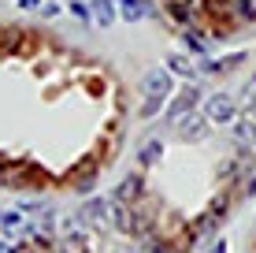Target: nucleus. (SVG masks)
Segmentation results:
<instances>
[{
	"instance_id": "f257e3e1",
	"label": "nucleus",
	"mask_w": 256,
	"mask_h": 253,
	"mask_svg": "<svg viewBox=\"0 0 256 253\" xmlns=\"http://www.w3.org/2000/svg\"><path fill=\"white\" fill-rule=\"evenodd\" d=\"M174 90V75L167 71V67H156V71H148L141 78V93H145V101H167Z\"/></svg>"
},
{
	"instance_id": "f03ea898",
	"label": "nucleus",
	"mask_w": 256,
	"mask_h": 253,
	"mask_svg": "<svg viewBox=\"0 0 256 253\" xmlns=\"http://www.w3.org/2000/svg\"><path fill=\"white\" fill-rule=\"evenodd\" d=\"M197 104H200V90H193V86H186V90H178V93H174V101H167V112H164V119L178 123L182 116L197 112Z\"/></svg>"
},
{
	"instance_id": "7ed1b4c3",
	"label": "nucleus",
	"mask_w": 256,
	"mask_h": 253,
	"mask_svg": "<svg viewBox=\"0 0 256 253\" xmlns=\"http://www.w3.org/2000/svg\"><path fill=\"white\" fill-rule=\"evenodd\" d=\"M204 116H208V123H234L238 119V104L226 97V93H216V97H212L208 104H204Z\"/></svg>"
},
{
	"instance_id": "20e7f679",
	"label": "nucleus",
	"mask_w": 256,
	"mask_h": 253,
	"mask_svg": "<svg viewBox=\"0 0 256 253\" xmlns=\"http://www.w3.org/2000/svg\"><path fill=\"white\" fill-rule=\"evenodd\" d=\"M230 138L242 149H249V153H256V119L252 116H242V119H234L230 123Z\"/></svg>"
},
{
	"instance_id": "39448f33",
	"label": "nucleus",
	"mask_w": 256,
	"mask_h": 253,
	"mask_svg": "<svg viewBox=\"0 0 256 253\" xmlns=\"http://www.w3.org/2000/svg\"><path fill=\"white\" fill-rule=\"evenodd\" d=\"M174 127H178V138H186V142H197V138L208 134L212 123H208V116H197V112H190V116H182Z\"/></svg>"
},
{
	"instance_id": "423d86ee",
	"label": "nucleus",
	"mask_w": 256,
	"mask_h": 253,
	"mask_svg": "<svg viewBox=\"0 0 256 253\" xmlns=\"http://www.w3.org/2000/svg\"><path fill=\"white\" fill-rule=\"evenodd\" d=\"M145 194V182H141V175H126L116 186V201H138V197Z\"/></svg>"
},
{
	"instance_id": "0eeeda50",
	"label": "nucleus",
	"mask_w": 256,
	"mask_h": 253,
	"mask_svg": "<svg viewBox=\"0 0 256 253\" xmlns=\"http://www.w3.org/2000/svg\"><path fill=\"white\" fill-rule=\"evenodd\" d=\"M82 220L96 223V227H108V220H112V205H108V201H90V205L82 208Z\"/></svg>"
},
{
	"instance_id": "6e6552de",
	"label": "nucleus",
	"mask_w": 256,
	"mask_h": 253,
	"mask_svg": "<svg viewBox=\"0 0 256 253\" xmlns=\"http://www.w3.org/2000/svg\"><path fill=\"white\" fill-rule=\"evenodd\" d=\"M119 15L126 23H138V19L148 15V4H145V0H119Z\"/></svg>"
},
{
	"instance_id": "1a4fd4ad",
	"label": "nucleus",
	"mask_w": 256,
	"mask_h": 253,
	"mask_svg": "<svg viewBox=\"0 0 256 253\" xmlns=\"http://www.w3.org/2000/svg\"><path fill=\"white\" fill-rule=\"evenodd\" d=\"M167 15H171V19H178L182 26H190L197 12L190 8V0H167Z\"/></svg>"
},
{
	"instance_id": "9d476101",
	"label": "nucleus",
	"mask_w": 256,
	"mask_h": 253,
	"mask_svg": "<svg viewBox=\"0 0 256 253\" xmlns=\"http://www.w3.org/2000/svg\"><path fill=\"white\" fill-rule=\"evenodd\" d=\"M167 71L178 75V78H193V75H197V67L190 64V56H171V60H167Z\"/></svg>"
},
{
	"instance_id": "9b49d317",
	"label": "nucleus",
	"mask_w": 256,
	"mask_h": 253,
	"mask_svg": "<svg viewBox=\"0 0 256 253\" xmlns=\"http://www.w3.org/2000/svg\"><path fill=\"white\" fill-rule=\"evenodd\" d=\"M0 227L8 234H22L26 231V216L22 212H0Z\"/></svg>"
},
{
	"instance_id": "f8f14e48",
	"label": "nucleus",
	"mask_w": 256,
	"mask_h": 253,
	"mask_svg": "<svg viewBox=\"0 0 256 253\" xmlns=\"http://www.w3.org/2000/svg\"><path fill=\"white\" fill-rule=\"evenodd\" d=\"M93 15L100 26H112V19H116V12H112V0H96L93 4Z\"/></svg>"
},
{
	"instance_id": "ddd939ff",
	"label": "nucleus",
	"mask_w": 256,
	"mask_h": 253,
	"mask_svg": "<svg viewBox=\"0 0 256 253\" xmlns=\"http://www.w3.org/2000/svg\"><path fill=\"white\" fill-rule=\"evenodd\" d=\"M60 249H64V253H86V242H82V234H78V231H70V234H64Z\"/></svg>"
},
{
	"instance_id": "4468645a",
	"label": "nucleus",
	"mask_w": 256,
	"mask_h": 253,
	"mask_svg": "<svg viewBox=\"0 0 256 253\" xmlns=\"http://www.w3.org/2000/svg\"><path fill=\"white\" fill-rule=\"evenodd\" d=\"M208 212L216 216V220H223V216L230 212V197H226V194H216V197H212V205H208Z\"/></svg>"
},
{
	"instance_id": "2eb2a0df",
	"label": "nucleus",
	"mask_w": 256,
	"mask_h": 253,
	"mask_svg": "<svg viewBox=\"0 0 256 253\" xmlns=\"http://www.w3.org/2000/svg\"><path fill=\"white\" fill-rule=\"evenodd\" d=\"M160 149H164L160 142H148L145 153H141V164H156V160H160Z\"/></svg>"
},
{
	"instance_id": "dca6fc26",
	"label": "nucleus",
	"mask_w": 256,
	"mask_h": 253,
	"mask_svg": "<svg viewBox=\"0 0 256 253\" xmlns=\"http://www.w3.org/2000/svg\"><path fill=\"white\" fill-rule=\"evenodd\" d=\"M238 15H242V19H256V0H238Z\"/></svg>"
},
{
	"instance_id": "f3484780",
	"label": "nucleus",
	"mask_w": 256,
	"mask_h": 253,
	"mask_svg": "<svg viewBox=\"0 0 256 253\" xmlns=\"http://www.w3.org/2000/svg\"><path fill=\"white\" fill-rule=\"evenodd\" d=\"M186 45H190L193 52H204V49H208V41L200 38V34H186Z\"/></svg>"
},
{
	"instance_id": "a211bd4d",
	"label": "nucleus",
	"mask_w": 256,
	"mask_h": 253,
	"mask_svg": "<svg viewBox=\"0 0 256 253\" xmlns=\"http://www.w3.org/2000/svg\"><path fill=\"white\" fill-rule=\"evenodd\" d=\"M160 108H164V101H145V104H141V116L148 119V116H156Z\"/></svg>"
},
{
	"instance_id": "6ab92c4d",
	"label": "nucleus",
	"mask_w": 256,
	"mask_h": 253,
	"mask_svg": "<svg viewBox=\"0 0 256 253\" xmlns=\"http://www.w3.org/2000/svg\"><path fill=\"white\" fill-rule=\"evenodd\" d=\"M70 15H74V19H90V8L78 4V0H70Z\"/></svg>"
},
{
	"instance_id": "aec40b11",
	"label": "nucleus",
	"mask_w": 256,
	"mask_h": 253,
	"mask_svg": "<svg viewBox=\"0 0 256 253\" xmlns=\"http://www.w3.org/2000/svg\"><path fill=\"white\" fill-rule=\"evenodd\" d=\"M226 8H230V0H208V12H226Z\"/></svg>"
},
{
	"instance_id": "412c9836",
	"label": "nucleus",
	"mask_w": 256,
	"mask_h": 253,
	"mask_svg": "<svg viewBox=\"0 0 256 253\" xmlns=\"http://www.w3.org/2000/svg\"><path fill=\"white\" fill-rule=\"evenodd\" d=\"M8 253H38V246H34V242H19V246H12Z\"/></svg>"
},
{
	"instance_id": "4be33fe9",
	"label": "nucleus",
	"mask_w": 256,
	"mask_h": 253,
	"mask_svg": "<svg viewBox=\"0 0 256 253\" xmlns=\"http://www.w3.org/2000/svg\"><path fill=\"white\" fill-rule=\"evenodd\" d=\"M245 194H256V171L249 175V182H245Z\"/></svg>"
},
{
	"instance_id": "5701e85b",
	"label": "nucleus",
	"mask_w": 256,
	"mask_h": 253,
	"mask_svg": "<svg viewBox=\"0 0 256 253\" xmlns=\"http://www.w3.org/2000/svg\"><path fill=\"white\" fill-rule=\"evenodd\" d=\"M19 4H22V8H38V0H19Z\"/></svg>"
},
{
	"instance_id": "b1692460",
	"label": "nucleus",
	"mask_w": 256,
	"mask_h": 253,
	"mask_svg": "<svg viewBox=\"0 0 256 253\" xmlns=\"http://www.w3.org/2000/svg\"><path fill=\"white\" fill-rule=\"evenodd\" d=\"M212 253H223V242H219V246H216V249H212Z\"/></svg>"
},
{
	"instance_id": "393cba45",
	"label": "nucleus",
	"mask_w": 256,
	"mask_h": 253,
	"mask_svg": "<svg viewBox=\"0 0 256 253\" xmlns=\"http://www.w3.org/2000/svg\"><path fill=\"white\" fill-rule=\"evenodd\" d=\"M0 253H8V246H4V242H0Z\"/></svg>"
}]
</instances>
